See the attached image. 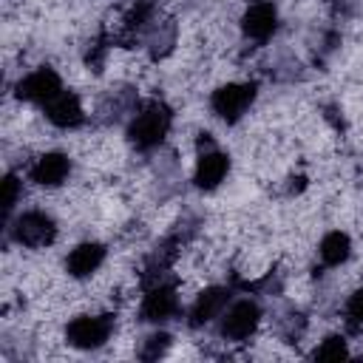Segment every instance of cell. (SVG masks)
Segmentation results:
<instances>
[{
  "instance_id": "18",
  "label": "cell",
  "mask_w": 363,
  "mask_h": 363,
  "mask_svg": "<svg viewBox=\"0 0 363 363\" xmlns=\"http://www.w3.org/2000/svg\"><path fill=\"white\" fill-rule=\"evenodd\" d=\"M17 196H20V182L17 176H6L3 179V210L11 213V207L17 204Z\"/></svg>"
},
{
  "instance_id": "9",
  "label": "cell",
  "mask_w": 363,
  "mask_h": 363,
  "mask_svg": "<svg viewBox=\"0 0 363 363\" xmlns=\"http://www.w3.org/2000/svg\"><path fill=\"white\" fill-rule=\"evenodd\" d=\"M43 108H45V116H48L57 128H77V125L85 119L79 99H77L74 94H68V91H60V94H57L54 99H48Z\"/></svg>"
},
{
  "instance_id": "14",
  "label": "cell",
  "mask_w": 363,
  "mask_h": 363,
  "mask_svg": "<svg viewBox=\"0 0 363 363\" xmlns=\"http://www.w3.org/2000/svg\"><path fill=\"white\" fill-rule=\"evenodd\" d=\"M349 252H352V241H349L346 233L335 230V233H326V235H323V241H320V261H323L326 267L343 264V261L349 258Z\"/></svg>"
},
{
  "instance_id": "11",
  "label": "cell",
  "mask_w": 363,
  "mask_h": 363,
  "mask_svg": "<svg viewBox=\"0 0 363 363\" xmlns=\"http://www.w3.org/2000/svg\"><path fill=\"white\" fill-rule=\"evenodd\" d=\"M227 301H230V292H227L224 286H210V289H204V292L196 298V303L190 306V326H201V323H210L213 318H218L221 309L227 306Z\"/></svg>"
},
{
  "instance_id": "17",
  "label": "cell",
  "mask_w": 363,
  "mask_h": 363,
  "mask_svg": "<svg viewBox=\"0 0 363 363\" xmlns=\"http://www.w3.org/2000/svg\"><path fill=\"white\" fill-rule=\"evenodd\" d=\"M346 318H349L352 326H363V286L349 298V303H346Z\"/></svg>"
},
{
  "instance_id": "3",
  "label": "cell",
  "mask_w": 363,
  "mask_h": 363,
  "mask_svg": "<svg viewBox=\"0 0 363 363\" xmlns=\"http://www.w3.org/2000/svg\"><path fill=\"white\" fill-rule=\"evenodd\" d=\"M252 99H255V82H230L213 91L210 105L224 122H238L244 111L252 105Z\"/></svg>"
},
{
  "instance_id": "7",
  "label": "cell",
  "mask_w": 363,
  "mask_h": 363,
  "mask_svg": "<svg viewBox=\"0 0 363 363\" xmlns=\"http://www.w3.org/2000/svg\"><path fill=\"white\" fill-rule=\"evenodd\" d=\"M275 26H278V14H275V6L267 3V0L252 3V6L244 11V17H241L244 34H247L250 40H258V43L267 40V37L275 31Z\"/></svg>"
},
{
  "instance_id": "2",
  "label": "cell",
  "mask_w": 363,
  "mask_h": 363,
  "mask_svg": "<svg viewBox=\"0 0 363 363\" xmlns=\"http://www.w3.org/2000/svg\"><path fill=\"white\" fill-rule=\"evenodd\" d=\"M113 332V315H79L68 323L65 337L77 349H96Z\"/></svg>"
},
{
  "instance_id": "16",
  "label": "cell",
  "mask_w": 363,
  "mask_h": 363,
  "mask_svg": "<svg viewBox=\"0 0 363 363\" xmlns=\"http://www.w3.org/2000/svg\"><path fill=\"white\" fill-rule=\"evenodd\" d=\"M170 346V335H150L147 337V346L142 349V357L145 360H153V357H159V354H164V349Z\"/></svg>"
},
{
  "instance_id": "4",
  "label": "cell",
  "mask_w": 363,
  "mask_h": 363,
  "mask_svg": "<svg viewBox=\"0 0 363 363\" xmlns=\"http://www.w3.org/2000/svg\"><path fill=\"white\" fill-rule=\"evenodd\" d=\"M60 91H62V85H60V77H57L54 68H37V71H31L28 77H23V79L17 82V88H14V94H17L20 99H26V102H40V105H45L48 99H54Z\"/></svg>"
},
{
  "instance_id": "15",
  "label": "cell",
  "mask_w": 363,
  "mask_h": 363,
  "mask_svg": "<svg viewBox=\"0 0 363 363\" xmlns=\"http://www.w3.org/2000/svg\"><path fill=\"white\" fill-rule=\"evenodd\" d=\"M343 354H346V343H343V337H337V335L326 337V340L312 352V357H318V360H337V357H343Z\"/></svg>"
},
{
  "instance_id": "13",
  "label": "cell",
  "mask_w": 363,
  "mask_h": 363,
  "mask_svg": "<svg viewBox=\"0 0 363 363\" xmlns=\"http://www.w3.org/2000/svg\"><path fill=\"white\" fill-rule=\"evenodd\" d=\"M227 170H230V159H227L224 153H218V150H207V153H201V159H199V164H196L193 182H196L201 190H213V187L227 176Z\"/></svg>"
},
{
  "instance_id": "6",
  "label": "cell",
  "mask_w": 363,
  "mask_h": 363,
  "mask_svg": "<svg viewBox=\"0 0 363 363\" xmlns=\"http://www.w3.org/2000/svg\"><path fill=\"white\" fill-rule=\"evenodd\" d=\"M258 320H261L258 303H252V301H238V303L227 312V318L221 320V335H224L227 340H247V337L255 332Z\"/></svg>"
},
{
  "instance_id": "8",
  "label": "cell",
  "mask_w": 363,
  "mask_h": 363,
  "mask_svg": "<svg viewBox=\"0 0 363 363\" xmlns=\"http://www.w3.org/2000/svg\"><path fill=\"white\" fill-rule=\"evenodd\" d=\"M179 312V298L170 284H156L142 301V320H167Z\"/></svg>"
},
{
  "instance_id": "5",
  "label": "cell",
  "mask_w": 363,
  "mask_h": 363,
  "mask_svg": "<svg viewBox=\"0 0 363 363\" xmlns=\"http://www.w3.org/2000/svg\"><path fill=\"white\" fill-rule=\"evenodd\" d=\"M57 235V227L54 221L40 213V210H31V213H23L17 221H14V238L26 247H45L51 244Z\"/></svg>"
},
{
  "instance_id": "1",
  "label": "cell",
  "mask_w": 363,
  "mask_h": 363,
  "mask_svg": "<svg viewBox=\"0 0 363 363\" xmlns=\"http://www.w3.org/2000/svg\"><path fill=\"white\" fill-rule=\"evenodd\" d=\"M167 128H170V108L162 105V102H150L136 113V119L128 128V136L136 147L147 150V147H153L164 139Z\"/></svg>"
},
{
  "instance_id": "12",
  "label": "cell",
  "mask_w": 363,
  "mask_h": 363,
  "mask_svg": "<svg viewBox=\"0 0 363 363\" xmlns=\"http://www.w3.org/2000/svg\"><path fill=\"white\" fill-rule=\"evenodd\" d=\"M102 261H105V247L96 244V241H85V244H79V247L71 250V255H68V261H65V269H68L74 278H85V275H91Z\"/></svg>"
},
{
  "instance_id": "10",
  "label": "cell",
  "mask_w": 363,
  "mask_h": 363,
  "mask_svg": "<svg viewBox=\"0 0 363 363\" xmlns=\"http://www.w3.org/2000/svg\"><path fill=\"white\" fill-rule=\"evenodd\" d=\"M68 170H71V162H68L65 153H45V156H40L34 162L31 182L34 184H43V187H57V184L65 182Z\"/></svg>"
}]
</instances>
